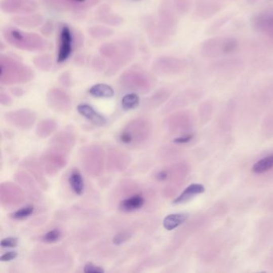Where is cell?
<instances>
[{"label":"cell","instance_id":"19","mask_svg":"<svg viewBox=\"0 0 273 273\" xmlns=\"http://www.w3.org/2000/svg\"><path fill=\"white\" fill-rule=\"evenodd\" d=\"M88 33L94 40L102 41V40L110 38L114 34V31L111 27L103 26V25H98V26H92L88 29Z\"/></svg>","mask_w":273,"mask_h":273},{"label":"cell","instance_id":"27","mask_svg":"<svg viewBox=\"0 0 273 273\" xmlns=\"http://www.w3.org/2000/svg\"><path fill=\"white\" fill-rule=\"evenodd\" d=\"M61 237V232L59 229H53L48 231L43 237V241L46 243H55L59 241Z\"/></svg>","mask_w":273,"mask_h":273},{"label":"cell","instance_id":"22","mask_svg":"<svg viewBox=\"0 0 273 273\" xmlns=\"http://www.w3.org/2000/svg\"><path fill=\"white\" fill-rule=\"evenodd\" d=\"M121 105L125 111H129L136 108L140 105V97L136 93H128L121 99Z\"/></svg>","mask_w":273,"mask_h":273},{"label":"cell","instance_id":"33","mask_svg":"<svg viewBox=\"0 0 273 273\" xmlns=\"http://www.w3.org/2000/svg\"><path fill=\"white\" fill-rule=\"evenodd\" d=\"M18 253L16 252H8L1 256L0 260L3 262L11 261V260L16 259Z\"/></svg>","mask_w":273,"mask_h":273},{"label":"cell","instance_id":"25","mask_svg":"<svg viewBox=\"0 0 273 273\" xmlns=\"http://www.w3.org/2000/svg\"><path fill=\"white\" fill-rule=\"evenodd\" d=\"M257 21L260 24L266 22V25L264 28H270L273 27V11L272 12H265L264 13L261 14L257 19Z\"/></svg>","mask_w":273,"mask_h":273},{"label":"cell","instance_id":"28","mask_svg":"<svg viewBox=\"0 0 273 273\" xmlns=\"http://www.w3.org/2000/svg\"><path fill=\"white\" fill-rule=\"evenodd\" d=\"M131 235L127 231H121V232L118 233L113 238V243L116 245H122L124 242H126L127 241L129 240Z\"/></svg>","mask_w":273,"mask_h":273},{"label":"cell","instance_id":"17","mask_svg":"<svg viewBox=\"0 0 273 273\" xmlns=\"http://www.w3.org/2000/svg\"><path fill=\"white\" fill-rule=\"evenodd\" d=\"M187 217H188V215L186 213H173V214L168 215L165 218L163 225L165 229L172 231L183 224L187 220Z\"/></svg>","mask_w":273,"mask_h":273},{"label":"cell","instance_id":"32","mask_svg":"<svg viewBox=\"0 0 273 273\" xmlns=\"http://www.w3.org/2000/svg\"><path fill=\"white\" fill-rule=\"evenodd\" d=\"M52 31H53V23L52 22L48 21L43 25L42 28H41V33L43 34L48 36L52 34Z\"/></svg>","mask_w":273,"mask_h":273},{"label":"cell","instance_id":"20","mask_svg":"<svg viewBox=\"0 0 273 273\" xmlns=\"http://www.w3.org/2000/svg\"><path fill=\"white\" fill-rule=\"evenodd\" d=\"M33 63L38 70L48 72L53 67V59L49 54H41L34 58Z\"/></svg>","mask_w":273,"mask_h":273},{"label":"cell","instance_id":"6","mask_svg":"<svg viewBox=\"0 0 273 273\" xmlns=\"http://www.w3.org/2000/svg\"><path fill=\"white\" fill-rule=\"evenodd\" d=\"M176 7L173 0H162L158 11L157 22L163 31L168 35L173 32L176 27L177 17H176Z\"/></svg>","mask_w":273,"mask_h":273},{"label":"cell","instance_id":"24","mask_svg":"<svg viewBox=\"0 0 273 273\" xmlns=\"http://www.w3.org/2000/svg\"><path fill=\"white\" fill-rule=\"evenodd\" d=\"M34 208L32 205H27V206L23 207L20 208L19 210L14 212L12 215V217L16 220H23L25 218L29 217L34 212Z\"/></svg>","mask_w":273,"mask_h":273},{"label":"cell","instance_id":"21","mask_svg":"<svg viewBox=\"0 0 273 273\" xmlns=\"http://www.w3.org/2000/svg\"><path fill=\"white\" fill-rule=\"evenodd\" d=\"M69 183L77 195H82L84 191V182L82 175L78 170H74L69 176Z\"/></svg>","mask_w":273,"mask_h":273},{"label":"cell","instance_id":"11","mask_svg":"<svg viewBox=\"0 0 273 273\" xmlns=\"http://www.w3.org/2000/svg\"><path fill=\"white\" fill-rule=\"evenodd\" d=\"M48 104L52 108L66 110L71 106L70 96L64 91L59 88H52L47 95Z\"/></svg>","mask_w":273,"mask_h":273},{"label":"cell","instance_id":"30","mask_svg":"<svg viewBox=\"0 0 273 273\" xmlns=\"http://www.w3.org/2000/svg\"><path fill=\"white\" fill-rule=\"evenodd\" d=\"M237 47V43L234 40H227L223 45V52L224 53H229V52L235 51Z\"/></svg>","mask_w":273,"mask_h":273},{"label":"cell","instance_id":"18","mask_svg":"<svg viewBox=\"0 0 273 273\" xmlns=\"http://www.w3.org/2000/svg\"><path fill=\"white\" fill-rule=\"evenodd\" d=\"M88 93L94 97L109 99L114 96L115 92H114V89L107 84H96L89 88Z\"/></svg>","mask_w":273,"mask_h":273},{"label":"cell","instance_id":"7","mask_svg":"<svg viewBox=\"0 0 273 273\" xmlns=\"http://www.w3.org/2000/svg\"><path fill=\"white\" fill-rule=\"evenodd\" d=\"M183 60L173 56H163L157 58L153 62V72L160 75H172L180 74L185 69Z\"/></svg>","mask_w":273,"mask_h":273},{"label":"cell","instance_id":"29","mask_svg":"<svg viewBox=\"0 0 273 273\" xmlns=\"http://www.w3.org/2000/svg\"><path fill=\"white\" fill-rule=\"evenodd\" d=\"M0 245L3 248H16L18 245V239L16 237H8L2 240Z\"/></svg>","mask_w":273,"mask_h":273},{"label":"cell","instance_id":"16","mask_svg":"<svg viewBox=\"0 0 273 273\" xmlns=\"http://www.w3.org/2000/svg\"><path fill=\"white\" fill-rule=\"evenodd\" d=\"M144 203H145V200L142 195L136 194L124 200L120 205V209L123 212H134L143 208Z\"/></svg>","mask_w":273,"mask_h":273},{"label":"cell","instance_id":"4","mask_svg":"<svg viewBox=\"0 0 273 273\" xmlns=\"http://www.w3.org/2000/svg\"><path fill=\"white\" fill-rule=\"evenodd\" d=\"M157 80L151 73L139 67H132L124 71L119 78V84L126 90L147 92L155 86Z\"/></svg>","mask_w":273,"mask_h":273},{"label":"cell","instance_id":"35","mask_svg":"<svg viewBox=\"0 0 273 273\" xmlns=\"http://www.w3.org/2000/svg\"><path fill=\"white\" fill-rule=\"evenodd\" d=\"M192 138L193 136L191 135H187V136H183L182 137L176 138V140H174V142L177 143H186L189 142Z\"/></svg>","mask_w":273,"mask_h":273},{"label":"cell","instance_id":"12","mask_svg":"<svg viewBox=\"0 0 273 273\" xmlns=\"http://www.w3.org/2000/svg\"><path fill=\"white\" fill-rule=\"evenodd\" d=\"M96 16L98 21L113 27L120 26L124 22V19L113 12L111 7L106 4H103L96 10Z\"/></svg>","mask_w":273,"mask_h":273},{"label":"cell","instance_id":"10","mask_svg":"<svg viewBox=\"0 0 273 273\" xmlns=\"http://www.w3.org/2000/svg\"><path fill=\"white\" fill-rule=\"evenodd\" d=\"M144 27L147 37L151 44L155 46H163L168 41V34L159 26L157 19L148 16L144 22Z\"/></svg>","mask_w":273,"mask_h":273},{"label":"cell","instance_id":"15","mask_svg":"<svg viewBox=\"0 0 273 273\" xmlns=\"http://www.w3.org/2000/svg\"><path fill=\"white\" fill-rule=\"evenodd\" d=\"M205 191V187L202 184L192 183L191 185L188 186L177 198L174 200L173 204L174 205H180V204L187 202L195 196L201 194Z\"/></svg>","mask_w":273,"mask_h":273},{"label":"cell","instance_id":"2","mask_svg":"<svg viewBox=\"0 0 273 273\" xmlns=\"http://www.w3.org/2000/svg\"><path fill=\"white\" fill-rule=\"evenodd\" d=\"M2 34L6 42L17 49L38 52L51 48L50 43L40 34L27 32L16 27L6 26L3 28Z\"/></svg>","mask_w":273,"mask_h":273},{"label":"cell","instance_id":"26","mask_svg":"<svg viewBox=\"0 0 273 273\" xmlns=\"http://www.w3.org/2000/svg\"><path fill=\"white\" fill-rule=\"evenodd\" d=\"M92 66L97 71H105L107 67L105 59H103L101 56H96L92 59Z\"/></svg>","mask_w":273,"mask_h":273},{"label":"cell","instance_id":"34","mask_svg":"<svg viewBox=\"0 0 273 273\" xmlns=\"http://www.w3.org/2000/svg\"><path fill=\"white\" fill-rule=\"evenodd\" d=\"M60 82L63 85H70L71 84V78H70V74L68 72L63 73L60 76Z\"/></svg>","mask_w":273,"mask_h":273},{"label":"cell","instance_id":"9","mask_svg":"<svg viewBox=\"0 0 273 273\" xmlns=\"http://www.w3.org/2000/svg\"><path fill=\"white\" fill-rule=\"evenodd\" d=\"M38 8L35 0H3L0 8L9 15H27L35 12Z\"/></svg>","mask_w":273,"mask_h":273},{"label":"cell","instance_id":"13","mask_svg":"<svg viewBox=\"0 0 273 273\" xmlns=\"http://www.w3.org/2000/svg\"><path fill=\"white\" fill-rule=\"evenodd\" d=\"M44 17L41 14H27L12 18V22L19 27L35 28L44 23Z\"/></svg>","mask_w":273,"mask_h":273},{"label":"cell","instance_id":"8","mask_svg":"<svg viewBox=\"0 0 273 273\" xmlns=\"http://www.w3.org/2000/svg\"><path fill=\"white\" fill-rule=\"evenodd\" d=\"M74 45L72 31L68 25L62 24L58 34L57 62L59 63L67 61L71 56Z\"/></svg>","mask_w":273,"mask_h":273},{"label":"cell","instance_id":"1","mask_svg":"<svg viewBox=\"0 0 273 273\" xmlns=\"http://www.w3.org/2000/svg\"><path fill=\"white\" fill-rule=\"evenodd\" d=\"M100 56L108 61L106 76H113L128 65L136 54V47L130 40H117L104 43L99 49Z\"/></svg>","mask_w":273,"mask_h":273},{"label":"cell","instance_id":"5","mask_svg":"<svg viewBox=\"0 0 273 273\" xmlns=\"http://www.w3.org/2000/svg\"><path fill=\"white\" fill-rule=\"evenodd\" d=\"M47 5L59 12H79L97 6L100 0H44Z\"/></svg>","mask_w":273,"mask_h":273},{"label":"cell","instance_id":"14","mask_svg":"<svg viewBox=\"0 0 273 273\" xmlns=\"http://www.w3.org/2000/svg\"><path fill=\"white\" fill-rule=\"evenodd\" d=\"M77 111L84 118L98 126H103L107 123L106 119L96 111L92 106L88 103H81L77 107Z\"/></svg>","mask_w":273,"mask_h":273},{"label":"cell","instance_id":"23","mask_svg":"<svg viewBox=\"0 0 273 273\" xmlns=\"http://www.w3.org/2000/svg\"><path fill=\"white\" fill-rule=\"evenodd\" d=\"M273 168V154L258 161L252 167V171L255 173L261 174L267 172Z\"/></svg>","mask_w":273,"mask_h":273},{"label":"cell","instance_id":"31","mask_svg":"<svg viewBox=\"0 0 273 273\" xmlns=\"http://www.w3.org/2000/svg\"><path fill=\"white\" fill-rule=\"evenodd\" d=\"M84 272H94V273H103L104 272V269L103 267H99V266L95 265L92 263H88L85 265L84 269Z\"/></svg>","mask_w":273,"mask_h":273},{"label":"cell","instance_id":"3","mask_svg":"<svg viewBox=\"0 0 273 273\" xmlns=\"http://www.w3.org/2000/svg\"><path fill=\"white\" fill-rule=\"evenodd\" d=\"M34 73L31 67L12 55L0 56V83L2 85H15L32 81Z\"/></svg>","mask_w":273,"mask_h":273},{"label":"cell","instance_id":"36","mask_svg":"<svg viewBox=\"0 0 273 273\" xmlns=\"http://www.w3.org/2000/svg\"><path fill=\"white\" fill-rule=\"evenodd\" d=\"M11 101H12V99L8 95L4 93V92H1V103L3 104H8V103H11Z\"/></svg>","mask_w":273,"mask_h":273}]
</instances>
